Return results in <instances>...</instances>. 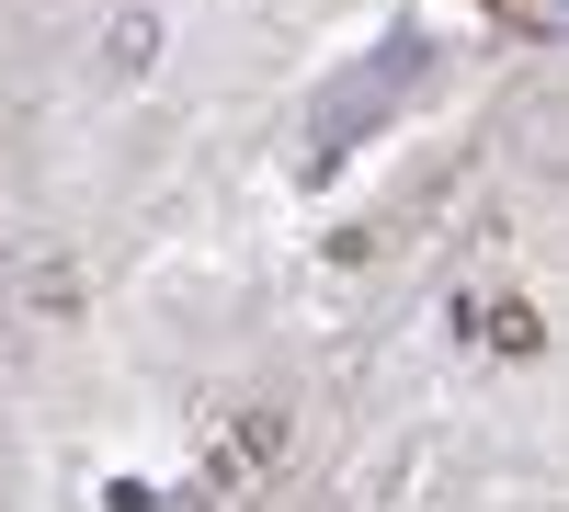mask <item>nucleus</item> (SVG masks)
I'll return each mask as SVG.
<instances>
[{"instance_id":"nucleus-1","label":"nucleus","mask_w":569,"mask_h":512,"mask_svg":"<svg viewBox=\"0 0 569 512\" xmlns=\"http://www.w3.org/2000/svg\"><path fill=\"white\" fill-rule=\"evenodd\" d=\"M490 342H501V353H536L547 331H536V308H525V297H512V308H490Z\"/></svg>"}]
</instances>
